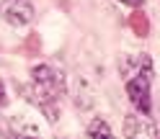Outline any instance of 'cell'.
<instances>
[{
  "label": "cell",
  "instance_id": "10",
  "mask_svg": "<svg viewBox=\"0 0 160 139\" xmlns=\"http://www.w3.org/2000/svg\"><path fill=\"white\" fill-rule=\"evenodd\" d=\"M122 3H127V5H142L145 0H122Z\"/></svg>",
  "mask_w": 160,
  "mask_h": 139
},
{
  "label": "cell",
  "instance_id": "5",
  "mask_svg": "<svg viewBox=\"0 0 160 139\" xmlns=\"http://www.w3.org/2000/svg\"><path fill=\"white\" fill-rule=\"evenodd\" d=\"M129 28L134 31V36L145 39V36L150 34V18H147L142 11H134L132 16H129Z\"/></svg>",
  "mask_w": 160,
  "mask_h": 139
},
{
  "label": "cell",
  "instance_id": "3",
  "mask_svg": "<svg viewBox=\"0 0 160 139\" xmlns=\"http://www.w3.org/2000/svg\"><path fill=\"white\" fill-rule=\"evenodd\" d=\"M0 16L11 26H26L34 18L31 0H0Z\"/></svg>",
  "mask_w": 160,
  "mask_h": 139
},
{
  "label": "cell",
  "instance_id": "4",
  "mask_svg": "<svg viewBox=\"0 0 160 139\" xmlns=\"http://www.w3.org/2000/svg\"><path fill=\"white\" fill-rule=\"evenodd\" d=\"M124 137L127 139H158L155 126L145 121L142 116L137 113H127L124 116Z\"/></svg>",
  "mask_w": 160,
  "mask_h": 139
},
{
  "label": "cell",
  "instance_id": "7",
  "mask_svg": "<svg viewBox=\"0 0 160 139\" xmlns=\"http://www.w3.org/2000/svg\"><path fill=\"white\" fill-rule=\"evenodd\" d=\"M23 49H26V54L36 57V54H39V49H42V39H39V34L26 36V44H23Z\"/></svg>",
  "mask_w": 160,
  "mask_h": 139
},
{
  "label": "cell",
  "instance_id": "9",
  "mask_svg": "<svg viewBox=\"0 0 160 139\" xmlns=\"http://www.w3.org/2000/svg\"><path fill=\"white\" fill-rule=\"evenodd\" d=\"M18 139H39V134H34L31 129H28V134H23V137H18Z\"/></svg>",
  "mask_w": 160,
  "mask_h": 139
},
{
  "label": "cell",
  "instance_id": "6",
  "mask_svg": "<svg viewBox=\"0 0 160 139\" xmlns=\"http://www.w3.org/2000/svg\"><path fill=\"white\" fill-rule=\"evenodd\" d=\"M88 137L91 139H114L111 129H108V124L103 121V118H93L91 126H88Z\"/></svg>",
  "mask_w": 160,
  "mask_h": 139
},
{
  "label": "cell",
  "instance_id": "8",
  "mask_svg": "<svg viewBox=\"0 0 160 139\" xmlns=\"http://www.w3.org/2000/svg\"><path fill=\"white\" fill-rule=\"evenodd\" d=\"M8 98H5V88H3V80H0V106H5Z\"/></svg>",
  "mask_w": 160,
  "mask_h": 139
},
{
  "label": "cell",
  "instance_id": "11",
  "mask_svg": "<svg viewBox=\"0 0 160 139\" xmlns=\"http://www.w3.org/2000/svg\"><path fill=\"white\" fill-rule=\"evenodd\" d=\"M0 139H13V134H8L5 129H0Z\"/></svg>",
  "mask_w": 160,
  "mask_h": 139
},
{
  "label": "cell",
  "instance_id": "2",
  "mask_svg": "<svg viewBox=\"0 0 160 139\" xmlns=\"http://www.w3.org/2000/svg\"><path fill=\"white\" fill-rule=\"evenodd\" d=\"M31 80H34L36 103L54 121L57 118V106L54 103H59V98L65 95V77L52 65H36V67H31Z\"/></svg>",
  "mask_w": 160,
  "mask_h": 139
},
{
  "label": "cell",
  "instance_id": "1",
  "mask_svg": "<svg viewBox=\"0 0 160 139\" xmlns=\"http://www.w3.org/2000/svg\"><path fill=\"white\" fill-rule=\"evenodd\" d=\"M122 75L127 77V95L132 106L137 108L142 116H150L152 111V101H150V83H152V62L150 57L142 54L137 59H124L122 65Z\"/></svg>",
  "mask_w": 160,
  "mask_h": 139
}]
</instances>
